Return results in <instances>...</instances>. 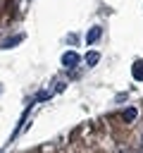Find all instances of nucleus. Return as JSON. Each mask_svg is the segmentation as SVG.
Masks as SVG:
<instances>
[{"instance_id":"1","label":"nucleus","mask_w":143,"mask_h":153,"mask_svg":"<svg viewBox=\"0 0 143 153\" xmlns=\"http://www.w3.org/2000/svg\"><path fill=\"white\" fill-rule=\"evenodd\" d=\"M79 60H81V57H79L74 50H67V53L62 55V65H64V67H76V65H79Z\"/></svg>"},{"instance_id":"2","label":"nucleus","mask_w":143,"mask_h":153,"mask_svg":"<svg viewBox=\"0 0 143 153\" xmlns=\"http://www.w3.org/2000/svg\"><path fill=\"white\" fill-rule=\"evenodd\" d=\"M131 74H133L136 81H143V60H136L131 65Z\"/></svg>"},{"instance_id":"3","label":"nucleus","mask_w":143,"mask_h":153,"mask_svg":"<svg viewBox=\"0 0 143 153\" xmlns=\"http://www.w3.org/2000/svg\"><path fill=\"white\" fill-rule=\"evenodd\" d=\"M100 33H102V31H100V26H93V29L88 31V36H86V41H88V43H95V41L100 38Z\"/></svg>"},{"instance_id":"4","label":"nucleus","mask_w":143,"mask_h":153,"mask_svg":"<svg viewBox=\"0 0 143 153\" xmlns=\"http://www.w3.org/2000/svg\"><path fill=\"white\" fill-rule=\"evenodd\" d=\"M98 60H100V55L95 53V50H91V53H86V65H98Z\"/></svg>"},{"instance_id":"5","label":"nucleus","mask_w":143,"mask_h":153,"mask_svg":"<svg viewBox=\"0 0 143 153\" xmlns=\"http://www.w3.org/2000/svg\"><path fill=\"white\" fill-rule=\"evenodd\" d=\"M21 38H24V36H21V33H17V36H12L10 41H5V43H2V48H12V45H17V43H21Z\"/></svg>"},{"instance_id":"6","label":"nucleus","mask_w":143,"mask_h":153,"mask_svg":"<svg viewBox=\"0 0 143 153\" xmlns=\"http://www.w3.org/2000/svg\"><path fill=\"white\" fill-rule=\"evenodd\" d=\"M122 120L133 122V120H136V108H126V110H124V115H122Z\"/></svg>"}]
</instances>
